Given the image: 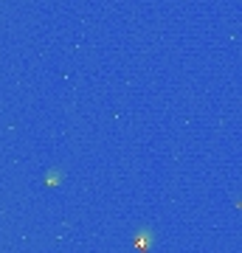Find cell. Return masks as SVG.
I'll return each mask as SVG.
<instances>
[]
</instances>
